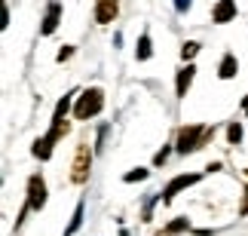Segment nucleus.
<instances>
[{"label":"nucleus","mask_w":248,"mask_h":236,"mask_svg":"<svg viewBox=\"0 0 248 236\" xmlns=\"http://www.w3.org/2000/svg\"><path fill=\"white\" fill-rule=\"evenodd\" d=\"M215 138V126H184L178 132V150L181 154H193V150L205 147V141Z\"/></svg>","instance_id":"1"},{"label":"nucleus","mask_w":248,"mask_h":236,"mask_svg":"<svg viewBox=\"0 0 248 236\" xmlns=\"http://www.w3.org/2000/svg\"><path fill=\"white\" fill-rule=\"evenodd\" d=\"M101 108H104V92L98 86L83 89L80 98H77V105H74V117H77V120H89V117L98 114Z\"/></svg>","instance_id":"2"},{"label":"nucleus","mask_w":248,"mask_h":236,"mask_svg":"<svg viewBox=\"0 0 248 236\" xmlns=\"http://www.w3.org/2000/svg\"><path fill=\"white\" fill-rule=\"evenodd\" d=\"M89 169H92V150H89V144H80L77 157H74V166H71V181L83 184L89 178Z\"/></svg>","instance_id":"3"},{"label":"nucleus","mask_w":248,"mask_h":236,"mask_svg":"<svg viewBox=\"0 0 248 236\" xmlns=\"http://www.w3.org/2000/svg\"><path fill=\"white\" fill-rule=\"evenodd\" d=\"M46 205V181L40 175H31L28 178V209L40 212Z\"/></svg>","instance_id":"4"},{"label":"nucleus","mask_w":248,"mask_h":236,"mask_svg":"<svg viewBox=\"0 0 248 236\" xmlns=\"http://www.w3.org/2000/svg\"><path fill=\"white\" fill-rule=\"evenodd\" d=\"M117 13H120L117 0H98V3H95V22L98 25H110L113 18H117Z\"/></svg>","instance_id":"5"},{"label":"nucleus","mask_w":248,"mask_h":236,"mask_svg":"<svg viewBox=\"0 0 248 236\" xmlns=\"http://www.w3.org/2000/svg\"><path fill=\"white\" fill-rule=\"evenodd\" d=\"M196 181H199V175H178L175 181H169V187L163 190V203H171V200H175V193H178V190H184V187L196 184Z\"/></svg>","instance_id":"6"},{"label":"nucleus","mask_w":248,"mask_h":236,"mask_svg":"<svg viewBox=\"0 0 248 236\" xmlns=\"http://www.w3.org/2000/svg\"><path fill=\"white\" fill-rule=\"evenodd\" d=\"M212 18H215L217 25H224V22H230V18H236V0H217Z\"/></svg>","instance_id":"7"},{"label":"nucleus","mask_w":248,"mask_h":236,"mask_svg":"<svg viewBox=\"0 0 248 236\" xmlns=\"http://www.w3.org/2000/svg\"><path fill=\"white\" fill-rule=\"evenodd\" d=\"M59 16H62V3L52 0L49 9H46V18H43V34H52L55 28H59Z\"/></svg>","instance_id":"8"},{"label":"nucleus","mask_w":248,"mask_h":236,"mask_svg":"<svg viewBox=\"0 0 248 236\" xmlns=\"http://www.w3.org/2000/svg\"><path fill=\"white\" fill-rule=\"evenodd\" d=\"M193 74H196V68H193V64H187V68H181V71H178V86H175L178 98H184V95H187L190 83H193Z\"/></svg>","instance_id":"9"},{"label":"nucleus","mask_w":248,"mask_h":236,"mask_svg":"<svg viewBox=\"0 0 248 236\" xmlns=\"http://www.w3.org/2000/svg\"><path fill=\"white\" fill-rule=\"evenodd\" d=\"M236 71H239V62H236V55H233V52H227V55H224V62H221V71H217V77H221V80H233V77H236Z\"/></svg>","instance_id":"10"},{"label":"nucleus","mask_w":248,"mask_h":236,"mask_svg":"<svg viewBox=\"0 0 248 236\" xmlns=\"http://www.w3.org/2000/svg\"><path fill=\"white\" fill-rule=\"evenodd\" d=\"M52 144H55V141H52L49 135L37 138V141H34V157H37V159H49V157H52Z\"/></svg>","instance_id":"11"},{"label":"nucleus","mask_w":248,"mask_h":236,"mask_svg":"<svg viewBox=\"0 0 248 236\" xmlns=\"http://www.w3.org/2000/svg\"><path fill=\"white\" fill-rule=\"evenodd\" d=\"M181 230H187V221H184V218H175L169 227H163L156 236H175V233H181Z\"/></svg>","instance_id":"12"},{"label":"nucleus","mask_w":248,"mask_h":236,"mask_svg":"<svg viewBox=\"0 0 248 236\" xmlns=\"http://www.w3.org/2000/svg\"><path fill=\"white\" fill-rule=\"evenodd\" d=\"M135 55H138L141 62H144V59H150V37H147V34L138 40V49H135Z\"/></svg>","instance_id":"13"},{"label":"nucleus","mask_w":248,"mask_h":236,"mask_svg":"<svg viewBox=\"0 0 248 236\" xmlns=\"http://www.w3.org/2000/svg\"><path fill=\"white\" fill-rule=\"evenodd\" d=\"M68 108H71V95H64L59 105H55V114H52V120H64V114H68Z\"/></svg>","instance_id":"14"},{"label":"nucleus","mask_w":248,"mask_h":236,"mask_svg":"<svg viewBox=\"0 0 248 236\" xmlns=\"http://www.w3.org/2000/svg\"><path fill=\"white\" fill-rule=\"evenodd\" d=\"M83 224V203L77 205V209H74V221H71V227H68V233L64 236H71V233H77V227Z\"/></svg>","instance_id":"15"},{"label":"nucleus","mask_w":248,"mask_h":236,"mask_svg":"<svg viewBox=\"0 0 248 236\" xmlns=\"http://www.w3.org/2000/svg\"><path fill=\"white\" fill-rule=\"evenodd\" d=\"M227 138H230V144H239V141H242V126H239V123H233V126L227 129Z\"/></svg>","instance_id":"16"},{"label":"nucleus","mask_w":248,"mask_h":236,"mask_svg":"<svg viewBox=\"0 0 248 236\" xmlns=\"http://www.w3.org/2000/svg\"><path fill=\"white\" fill-rule=\"evenodd\" d=\"M199 52V43H184V46H181V59H193V55Z\"/></svg>","instance_id":"17"},{"label":"nucleus","mask_w":248,"mask_h":236,"mask_svg":"<svg viewBox=\"0 0 248 236\" xmlns=\"http://www.w3.org/2000/svg\"><path fill=\"white\" fill-rule=\"evenodd\" d=\"M141 178H147V169H132V172L123 178V181H129V184H132V181H141Z\"/></svg>","instance_id":"18"},{"label":"nucleus","mask_w":248,"mask_h":236,"mask_svg":"<svg viewBox=\"0 0 248 236\" xmlns=\"http://www.w3.org/2000/svg\"><path fill=\"white\" fill-rule=\"evenodd\" d=\"M166 159H169V147H163V150H159V154L154 157V166H163Z\"/></svg>","instance_id":"19"},{"label":"nucleus","mask_w":248,"mask_h":236,"mask_svg":"<svg viewBox=\"0 0 248 236\" xmlns=\"http://www.w3.org/2000/svg\"><path fill=\"white\" fill-rule=\"evenodd\" d=\"M74 55V46H62V52H59V62H68Z\"/></svg>","instance_id":"20"},{"label":"nucleus","mask_w":248,"mask_h":236,"mask_svg":"<svg viewBox=\"0 0 248 236\" xmlns=\"http://www.w3.org/2000/svg\"><path fill=\"white\" fill-rule=\"evenodd\" d=\"M239 215H248V184H245V190H242V205H239Z\"/></svg>","instance_id":"21"},{"label":"nucleus","mask_w":248,"mask_h":236,"mask_svg":"<svg viewBox=\"0 0 248 236\" xmlns=\"http://www.w3.org/2000/svg\"><path fill=\"white\" fill-rule=\"evenodd\" d=\"M175 6H178V13H184V9L190 6V0H175Z\"/></svg>","instance_id":"22"},{"label":"nucleus","mask_w":248,"mask_h":236,"mask_svg":"<svg viewBox=\"0 0 248 236\" xmlns=\"http://www.w3.org/2000/svg\"><path fill=\"white\" fill-rule=\"evenodd\" d=\"M242 110H245V114H248V95H245V101H242Z\"/></svg>","instance_id":"23"},{"label":"nucleus","mask_w":248,"mask_h":236,"mask_svg":"<svg viewBox=\"0 0 248 236\" xmlns=\"http://www.w3.org/2000/svg\"><path fill=\"white\" fill-rule=\"evenodd\" d=\"M120 236H129V233H126V230H123V233H120Z\"/></svg>","instance_id":"24"}]
</instances>
